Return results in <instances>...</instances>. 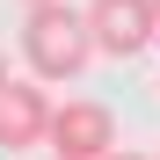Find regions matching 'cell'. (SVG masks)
Here are the masks:
<instances>
[{"label": "cell", "mask_w": 160, "mask_h": 160, "mask_svg": "<svg viewBox=\"0 0 160 160\" xmlns=\"http://www.w3.org/2000/svg\"><path fill=\"white\" fill-rule=\"evenodd\" d=\"M51 95L37 80H8L0 88V153H29V146H51Z\"/></svg>", "instance_id": "obj_4"}, {"label": "cell", "mask_w": 160, "mask_h": 160, "mask_svg": "<svg viewBox=\"0 0 160 160\" xmlns=\"http://www.w3.org/2000/svg\"><path fill=\"white\" fill-rule=\"evenodd\" d=\"M22 8H58V0H22Z\"/></svg>", "instance_id": "obj_5"}, {"label": "cell", "mask_w": 160, "mask_h": 160, "mask_svg": "<svg viewBox=\"0 0 160 160\" xmlns=\"http://www.w3.org/2000/svg\"><path fill=\"white\" fill-rule=\"evenodd\" d=\"M117 160H146V153H117Z\"/></svg>", "instance_id": "obj_7"}, {"label": "cell", "mask_w": 160, "mask_h": 160, "mask_svg": "<svg viewBox=\"0 0 160 160\" xmlns=\"http://www.w3.org/2000/svg\"><path fill=\"white\" fill-rule=\"evenodd\" d=\"M22 58H29L37 80H73L80 66L95 58V29H88V8H29L22 22Z\"/></svg>", "instance_id": "obj_1"}, {"label": "cell", "mask_w": 160, "mask_h": 160, "mask_svg": "<svg viewBox=\"0 0 160 160\" xmlns=\"http://www.w3.org/2000/svg\"><path fill=\"white\" fill-rule=\"evenodd\" d=\"M8 80H15V73H8V58H0V88H8Z\"/></svg>", "instance_id": "obj_6"}, {"label": "cell", "mask_w": 160, "mask_h": 160, "mask_svg": "<svg viewBox=\"0 0 160 160\" xmlns=\"http://www.w3.org/2000/svg\"><path fill=\"white\" fill-rule=\"evenodd\" d=\"M88 29H95V51L138 58L160 37V0H88Z\"/></svg>", "instance_id": "obj_3"}, {"label": "cell", "mask_w": 160, "mask_h": 160, "mask_svg": "<svg viewBox=\"0 0 160 160\" xmlns=\"http://www.w3.org/2000/svg\"><path fill=\"white\" fill-rule=\"evenodd\" d=\"M117 117L102 109V102L73 95L58 102V117H51V160H117Z\"/></svg>", "instance_id": "obj_2"}]
</instances>
